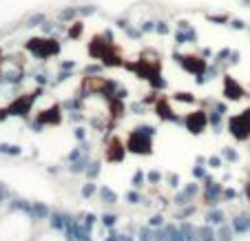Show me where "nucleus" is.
Listing matches in <instances>:
<instances>
[{
    "instance_id": "nucleus-1",
    "label": "nucleus",
    "mask_w": 250,
    "mask_h": 241,
    "mask_svg": "<svg viewBox=\"0 0 250 241\" xmlns=\"http://www.w3.org/2000/svg\"><path fill=\"white\" fill-rule=\"evenodd\" d=\"M0 56L16 195L115 235L250 221V22L144 0L69 7Z\"/></svg>"
}]
</instances>
